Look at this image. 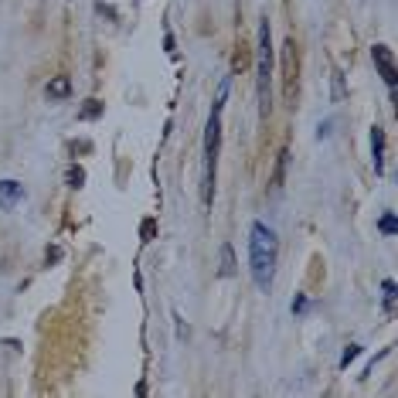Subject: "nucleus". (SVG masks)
Returning a JSON list of instances; mask_svg holds the SVG:
<instances>
[{"label": "nucleus", "instance_id": "1", "mask_svg": "<svg viewBox=\"0 0 398 398\" xmlns=\"http://www.w3.org/2000/svg\"><path fill=\"white\" fill-rule=\"evenodd\" d=\"M276 259H279V239L265 221H252L249 228V269L252 283L259 290H269L276 279Z\"/></svg>", "mask_w": 398, "mask_h": 398}, {"label": "nucleus", "instance_id": "2", "mask_svg": "<svg viewBox=\"0 0 398 398\" xmlns=\"http://www.w3.org/2000/svg\"><path fill=\"white\" fill-rule=\"evenodd\" d=\"M225 92H228V79L221 82L218 103L212 109V119L205 126V174H201V201L212 208L214 201V167H218V147H221V109H225Z\"/></svg>", "mask_w": 398, "mask_h": 398}, {"label": "nucleus", "instance_id": "3", "mask_svg": "<svg viewBox=\"0 0 398 398\" xmlns=\"http://www.w3.org/2000/svg\"><path fill=\"white\" fill-rule=\"evenodd\" d=\"M256 65H259V112L269 116V82H272V31L263 17L259 24V48H256Z\"/></svg>", "mask_w": 398, "mask_h": 398}, {"label": "nucleus", "instance_id": "4", "mask_svg": "<svg viewBox=\"0 0 398 398\" xmlns=\"http://www.w3.org/2000/svg\"><path fill=\"white\" fill-rule=\"evenodd\" d=\"M279 68H283V99L293 106V92H296V45H293V38H286V45H283Z\"/></svg>", "mask_w": 398, "mask_h": 398}, {"label": "nucleus", "instance_id": "5", "mask_svg": "<svg viewBox=\"0 0 398 398\" xmlns=\"http://www.w3.org/2000/svg\"><path fill=\"white\" fill-rule=\"evenodd\" d=\"M371 58H374V65H378V72H381V79H385V85L392 89V99H395L398 75H395V58H392V52H388L385 45H374V48H371Z\"/></svg>", "mask_w": 398, "mask_h": 398}, {"label": "nucleus", "instance_id": "6", "mask_svg": "<svg viewBox=\"0 0 398 398\" xmlns=\"http://www.w3.org/2000/svg\"><path fill=\"white\" fill-rule=\"evenodd\" d=\"M21 201H24V187L17 184V181H10V177H7V181H0V208H3V212L17 208Z\"/></svg>", "mask_w": 398, "mask_h": 398}, {"label": "nucleus", "instance_id": "7", "mask_svg": "<svg viewBox=\"0 0 398 398\" xmlns=\"http://www.w3.org/2000/svg\"><path fill=\"white\" fill-rule=\"evenodd\" d=\"M371 167L374 174L385 170V130L381 126H371Z\"/></svg>", "mask_w": 398, "mask_h": 398}, {"label": "nucleus", "instance_id": "8", "mask_svg": "<svg viewBox=\"0 0 398 398\" xmlns=\"http://www.w3.org/2000/svg\"><path fill=\"white\" fill-rule=\"evenodd\" d=\"M45 96H48V99H68V96H72V79H68V75H54V79H48Z\"/></svg>", "mask_w": 398, "mask_h": 398}, {"label": "nucleus", "instance_id": "9", "mask_svg": "<svg viewBox=\"0 0 398 398\" xmlns=\"http://www.w3.org/2000/svg\"><path fill=\"white\" fill-rule=\"evenodd\" d=\"M286 160H290V150L283 147L279 154H276V170H272V191H279L283 181H286Z\"/></svg>", "mask_w": 398, "mask_h": 398}, {"label": "nucleus", "instance_id": "10", "mask_svg": "<svg viewBox=\"0 0 398 398\" xmlns=\"http://www.w3.org/2000/svg\"><path fill=\"white\" fill-rule=\"evenodd\" d=\"M235 272V256H232V245H221V265H218V276H232Z\"/></svg>", "mask_w": 398, "mask_h": 398}, {"label": "nucleus", "instance_id": "11", "mask_svg": "<svg viewBox=\"0 0 398 398\" xmlns=\"http://www.w3.org/2000/svg\"><path fill=\"white\" fill-rule=\"evenodd\" d=\"M154 235H157V221H154V218H147V221L140 225V242L147 245V242H154Z\"/></svg>", "mask_w": 398, "mask_h": 398}, {"label": "nucleus", "instance_id": "12", "mask_svg": "<svg viewBox=\"0 0 398 398\" xmlns=\"http://www.w3.org/2000/svg\"><path fill=\"white\" fill-rule=\"evenodd\" d=\"M65 181H68V187H82L85 184V170H82V167H68Z\"/></svg>", "mask_w": 398, "mask_h": 398}, {"label": "nucleus", "instance_id": "13", "mask_svg": "<svg viewBox=\"0 0 398 398\" xmlns=\"http://www.w3.org/2000/svg\"><path fill=\"white\" fill-rule=\"evenodd\" d=\"M381 293H385V307L392 310V307H395V283L385 279V283H381Z\"/></svg>", "mask_w": 398, "mask_h": 398}, {"label": "nucleus", "instance_id": "14", "mask_svg": "<svg viewBox=\"0 0 398 398\" xmlns=\"http://www.w3.org/2000/svg\"><path fill=\"white\" fill-rule=\"evenodd\" d=\"M99 112H103V103L99 99H89V106L82 109V119H96Z\"/></svg>", "mask_w": 398, "mask_h": 398}, {"label": "nucleus", "instance_id": "15", "mask_svg": "<svg viewBox=\"0 0 398 398\" xmlns=\"http://www.w3.org/2000/svg\"><path fill=\"white\" fill-rule=\"evenodd\" d=\"M378 228L385 232V235H395V214H381V221H378Z\"/></svg>", "mask_w": 398, "mask_h": 398}, {"label": "nucleus", "instance_id": "16", "mask_svg": "<svg viewBox=\"0 0 398 398\" xmlns=\"http://www.w3.org/2000/svg\"><path fill=\"white\" fill-rule=\"evenodd\" d=\"M344 99V72H334V103Z\"/></svg>", "mask_w": 398, "mask_h": 398}, {"label": "nucleus", "instance_id": "17", "mask_svg": "<svg viewBox=\"0 0 398 398\" xmlns=\"http://www.w3.org/2000/svg\"><path fill=\"white\" fill-rule=\"evenodd\" d=\"M358 354H361V347H358V344H351V347H347V351H344V358H341V368H347V364H351V361L358 358Z\"/></svg>", "mask_w": 398, "mask_h": 398}, {"label": "nucleus", "instance_id": "18", "mask_svg": "<svg viewBox=\"0 0 398 398\" xmlns=\"http://www.w3.org/2000/svg\"><path fill=\"white\" fill-rule=\"evenodd\" d=\"M303 310H307V296H296L293 300V314H303Z\"/></svg>", "mask_w": 398, "mask_h": 398}]
</instances>
